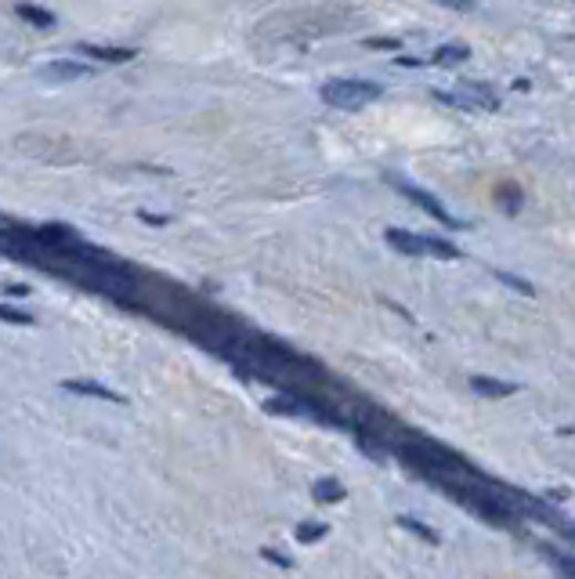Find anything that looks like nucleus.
Listing matches in <instances>:
<instances>
[{
  "instance_id": "1",
  "label": "nucleus",
  "mask_w": 575,
  "mask_h": 579,
  "mask_svg": "<svg viewBox=\"0 0 575 579\" xmlns=\"http://www.w3.org/2000/svg\"><path fill=\"white\" fill-rule=\"evenodd\" d=\"M391 251H399L405 257H438V261H456L460 246H453L442 236H423V232H405V228H388L383 232Z\"/></svg>"
},
{
  "instance_id": "2",
  "label": "nucleus",
  "mask_w": 575,
  "mask_h": 579,
  "mask_svg": "<svg viewBox=\"0 0 575 579\" xmlns=\"http://www.w3.org/2000/svg\"><path fill=\"white\" fill-rule=\"evenodd\" d=\"M434 99L445 102V105H456V109H463V113H496L500 109L496 88L482 84V80H463V84H456V88H438Z\"/></svg>"
},
{
  "instance_id": "3",
  "label": "nucleus",
  "mask_w": 575,
  "mask_h": 579,
  "mask_svg": "<svg viewBox=\"0 0 575 579\" xmlns=\"http://www.w3.org/2000/svg\"><path fill=\"white\" fill-rule=\"evenodd\" d=\"M319 94H322L326 105L355 113V109L373 105L383 91H380V84H373V80H326Z\"/></svg>"
},
{
  "instance_id": "4",
  "label": "nucleus",
  "mask_w": 575,
  "mask_h": 579,
  "mask_svg": "<svg viewBox=\"0 0 575 579\" xmlns=\"http://www.w3.org/2000/svg\"><path fill=\"white\" fill-rule=\"evenodd\" d=\"M388 182H391V189H399V192H402V196H405L409 203H417L423 214H428V217H434L438 225H445V228H460V222H456V217L449 214L445 206H442V203H438V200L431 196V192H423L420 185H409V182H402V177H388Z\"/></svg>"
},
{
  "instance_id": "5",
  "label": "nucleus",
  "mask_w": 575,
  "mask_h": 579,
  "mask_svg": "<svg viewBox=\"0 0 575 579\" xmlns=\"http://www.w3.org/2000/svg\"><path fill=\"white\" fill-rule=\"evenodd\" d=\"M94 73L91 65H84V62H70V59H54V62H48V65H40V80H44V84H73V80H88Z\"/></svg>"
},
{
  "instance_id": "6",
  "label": "nucleus",
  "mask_w": 575,
  "mask_h": 579,
  "mask_svg": "<svg viewBox=\"0 0 575 579\" xmlns=\"http://www.w3.org/2000/svg\"><path fill=\"white\" fill-rule=\"evenodd\" d=\"M62 388H65V392H73V395L102 398V403H116V406H123V403H127V398H123L120 392L105 388V384H99V380H62Z\"/></svg>"
},
{
  "instance_id": "7",
  "label": "nucleus",
  "mask_w": 575,
  "mask_h": 579,
  "mask_svg": "<svg viewBox=\"0 0 575 579\" xmlns=\"http://www.w3.org/2000/svg\"><path fill=\"white\" fill-rule=\"evenodd\" d=\"M76 51L84 54V59H94V62H131V59H138V51L134 48H99V44H76Z\"/></svg>"
},
{
  "instance_id": "8",
  "label": "nucleus",
  "mask_w": 575,
  "mask_h": 579,
  "mask_svg": "<svg viewBox=\"0 0 575 579\" xmlns=\"http://www.w3.org/2000/svg\"><path fill=\"white\" fill-rule=\"evenodd\" d=\"M471 388L485 398H506V395L517 392V384L514 380H492V377H471Z\"/></svg>"
},
{
  "instance_id": "9",
  "label": "nucleus",
  "mask_w": 575,
  "mask_h": 579,
  "mask_svg": "<svg viewBox=\"0 0 575 579\" xmlns=\"http://www.w3.org/2000/svg\"><path fill=\"white\" fill-rule=\"evenodd\" d=\"M348 496V489L340 486L337 478H322V481H315V500L319 504H340Z\"/></svg>"
},
{
  "instance_id": "10",
  "label": "nucleus",
  "mask_w": 575,
  "mask_h": 579,
  "mask_svg": "<svg viewBox=\"0 0 575 579\" xmlns=\"http://www.w3.org/2000/svg\"><path fill=\"white\" fill-rule=\"evenodd\" d=\"M496 203H503L506 214H517V211H522L525 196H522V189H517L514 182H503V185H496Z\"/></svg>"
},
{
  "instance_id": "11",
  "label": "nucleus",
  "mask_w": 575,
  "mask_h": 579,
  "mask_svg": "<svg viewBox=\"0 0 575 579\" xmlns=\"http://www.w3.org/2000/svg\"><path fill=\"white\" fill-rule=\"evenodd\" d=\"M471 59V48H463V44H442V48H434V62L438 65H460V62H468Z\"/></svg>"
},
{
  "instance_id": "12",
  "label": "nucleus",
  "mask_w": 575,
  "mask_h": 579,
  "mask_svg": "<svg viewBox=\"0 0 575 579\" xmlns=\"http://www.w3.org/2000/svg\"><path fill=\"white\" fill-rule=\"evenodd\" d=\"M16 11H19V19H25L30 26H37V30H51V26H54V16H51V11L37 8V4H19Z\"/></svg>"
},
{
  "instance_id": "13",
  "label": "nucleus",
  "mask_w": 575,
  "mask_h": 579,
  "mask_svg": "<svg viewBox=\"0 0 575 579\" xmlns=\"http://www.w3.org/2000/svg\"><path fill=\"white\" fill-rule=\"evenodd\" d=\"M322 536H326V526H319V521H300L297 526L300 544H315V540H322Z\"/></svg>"
},
{
  "instance_id": "14",
  "label": "nucleus",
  "mask_w": 575,
  "mask_h": 579,
  "mask_svg": "<svg viewBox=\"0 0 575 579\" xmlns=\"http://www.w3.org/2000/svg\"><path fill=\"white\" fill-rule=\"evenodd\" d=\"M496 280H500V283H506V286H514L517 294H525V297H532V294H536V290H532V283H528V280H522V275H511V272H496Z\"/></svg>"
},
{
  "instance_id": "15",
  "label": "nucleus",
  "mask_w": 575,
  "mask_h": 579,
  "mask_svg": "<svg viewBox=\"0 0 575 579\" xmlns=\"http://www.w3.org/2000/svg\"><path fill=\"white\" fill-rule=\"evenodd\" d=\"M399 526H402V529H409V532H417L420 540H428V544H438V536H434L431 529H423V521H417V518H399Z\"/></svg>"
},
{
  "instance_id": "16",
  "label": "nucleus",
  "mask_w": 575,
  "mask_h": 579,
  "mask_svg": "<svg viewBox=\"0 0 575 579\" xmlns=\"http://www.w3.org/2000/svg\"><path fill=\"white\" fill-rule=\"evenodd\" d=\"M0 319L11 323V326H30V323H33L25 312H16V308H8V305H0Z\"/></svg>"
},
{
  "instance_id": "17",
  "label": "nucleus",
  "mask_w": 575,
  "mask_h": 579,
  "mask_svg": "<svg viewBox=\"0 0 575 579\" xmlns=\"http://www.w3.org/2000/svg\"><path fill=\"white\" fill-rule=\"evenodd\" d=\"M551 561H554V569H561L565 576H575V558L572 555H557V550H554Z\"/></svg>"
},
{
  "instance_id": "18",
  "label": "nucleus",
  "mask_w": 575,
  "mask_h": 579,
  "mask_svg": "<svg viewBox=\"0 0 575 579\" xmlns=\"http://www.w3.org/2000/svg\"><path fill=\"white\" fill-rule=\"evenodd\" d=\"M434 4H442V8H449V11H474V8H478L474 0H434Z\"/></svg>"
},
{
  "instance_id": "19",
  "label": "nucleus",
  "mask_w": 575,
  "mask_h": 579,
  "mask_svg": "<svg viewBox=\"0 0 575 579\" xmlns=\"http://www.w3.org/2000/svg\"><path fill=\"white\" fill-rule=\"evenodd\" d=\"M261 555H265L268 561H276V565H283V569H290V558H283V555H279V550H271V547H265V550H261Z\"/></svg>"
},
{
  "instance_id": "20",
  "label": "nucleus",
  "mask_w": 575,
  "mask_h": 579,
  "mask_svg": "<svg viewBox=\"0 0 575 579\" xmlns=\"http://www.w3.org/2000/svg\"><path fill=\"white\" fill-rule=\"evenodd\" d=\"M366 44H369V48H388V51H391V48H399V40H388V37L377 40V37H373V40H366Z\"/></svg>"
},
{
  "instance_id": "21",
  "label": "nucleus",
  "mask_w": 575,
  "mask_h": 579,
  "mask_svg": "<svg viewBox=\"0 0 575 579\" xmlns=\"http://www.w3.org/2000/svg\"><path fill=\"white\" fill-rule=\"evenodd\" d=\"M557 532L565 536V540H572V544H575V526H572V521H557Z\"/></svg>"
},
{
  "instance_id": "22",
  "label": "nucleus",
  "mask_w": 575,
  "mask_h": 579,
  "mask_svg": "<svg viewBox=\"0 0 575 579\" xmlns=\"http://www.w3.org/2000/svg\"><path fill=\"white\" fill-rule=\"evenodd\" d=\"M4 294H8V297H25V294H30V290H25V286H8Z\"/></svg>"
},
{
  "instance_id": "23",
  "label": "nucleus",
  "mask_w": 575,
  "mask_h": 579,
  "mask_svg": "<svg viewBox=\"0 0 575 579\" xmlns=\"http://www.w3.org/2000/svg\"><path fill=\"white\" fill-rule=\"evenodd\" d=\"M142 222H148V225H163V222H167V217H156V214H142Z\"/></svg>"
}]
</instances>
